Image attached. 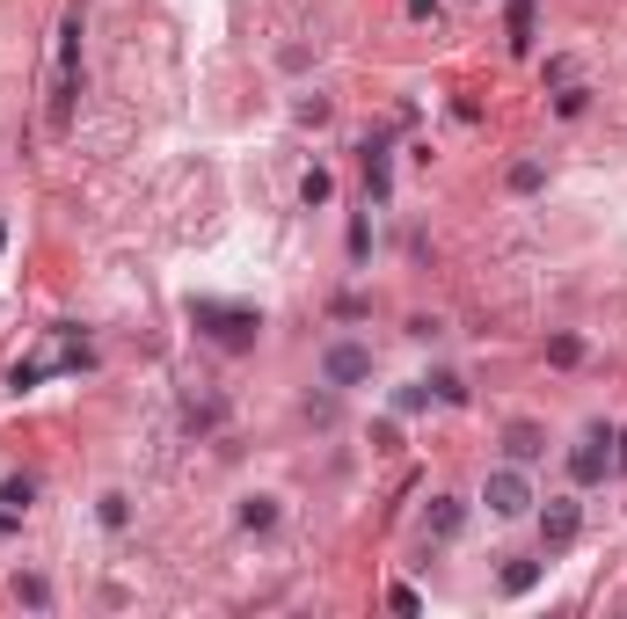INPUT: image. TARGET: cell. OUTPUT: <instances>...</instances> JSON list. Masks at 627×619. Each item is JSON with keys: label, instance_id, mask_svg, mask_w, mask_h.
I'll use <instances>...</instances> for the list:
<instances>
[{"label": "cell", "instance_id": "obj_27", "mask_svg": "<svg viewBox=\"0 0 627 619\" xmlns=\"http://www.w3.org/2000/svg\"><path fill=\"white\" fill-rule=\"evenodd\" d=\"M540 73H548V88H562V81H577V59H548Z\"/></svg>", "mask_w": 627, "mask_h": 619}, {"label": "cell", "instance_id": "obj_25", "mask_svg": "<svg viewBox=\"0 0 627 619\" xmlns=\"http://www.w3.org/2000/svg\"><path fill=\"white\" fill-rule=\"evenodd\" d=\"M386 605H394V612H423V597H416V583H394V591H386Z\"/></svg>", "mask_w": 627, "mask_h": 619}, {"label": "cell", "instance_id": "obj_19", "mask_svg": "<svg viewBox=\"0 0 627 619\" xmlns=\"http://www.w3.org/2000/svg\"><path fill=\"white\" fill-rule=\"evenodd\" d=\"M431 401H438V408H467V380H459V372H438V380H431Z\"/></svg>", "mask_w": 627, "mask_h": 619}, {"label": "cell", "instance_id": "obj_3", "mask_svg": "<svg viewBox=\"0 0 627 619\" xmlns=\"http://www.w3.org/2000/svg\"><path fill=\"white\" fill-rule=\"evenodd\" d=\"M577 532H583V496L577 488H562V496L540 503V554H548V561L577 547Z\"/></svg>", "mask_w": 627, "mask_h": 619}, {"label": "cell", "instance_id": "obj_11", "mask_svg": "<svg viewBox=\"0 0 627 619\" xmlns=\"http://www.w3.org/2000/svg\"><path fill=\"white\" fill-rule=\"evenodd\" d=\"M504 453L518 459V467H532V459L548 453V430H540V423H511L504 430Z\"/></svg>", "mask_w": 627, "mask_h": 619}, {"label": "cell", "instance_id": "obj_12", "mask_svg": "<svg viewBox=\"0 0 627 619\" xmlns=\"http://www.w3.org/2000/svg\"><path fill=\"white\" fill-rule=\"evenodd\" d=\"M394 190V168H386V139H365V197Z\"/></svg>", "mask_w": 627, "mask_h": 619}, {"label": "cell", "instance_id": "obj_10", "mask_svg": "<svg viewBox=\"0 0 627 619\" xmlns=\"http://www.w3.org/2000/svg\"><path fill=\"white\" fill-rule=\"evenodd\" d=\"M278 518H285V510H278V496H263V488H256V496H242V510H234V524H242V532H256V540H263V532H278Z\"/></svg>", "mask_w": 627, "mask_h": 619}, {"label": "cell", "instance_id": "obj_20", "mask_svg": "<svg viewBox=\"0 0 627 619\" xmlns=\"http://www.w3.org/2000/svg\"><path fill=\"white\" fill-rule=\"evenodd\" d=\"M431 408V380H416V386H394V416H423Z\"/></svg>", "mask_w": 627, "mask_h": 619}, {"label": "cell", "instance_id": "obj_13", "mask_svg": "<svg viewBox=\"0 0 627 619\" xmlns=\"http://www.w3.org/2000/svg\"><path fill=\"white\" fill-rule=\"evenodd\" d=\"M504 190L511 197H540V190H548V161H511L504 168Z\"/></svg>", "mask_w": 627, "mask_h": 619}, {"label": "cell", "instance_id": "obj_4", "mask_svg": "<svg viewBox=\"0 0 627 619\" xmlns=\"http://www.w3.org/2000/svg\"><path fill=\"white\" fill-rule=\"evenodd\" d=\"M613 467H620V453H613V430L591 423V430L577 437V445H569V481H577V488H599V481L613 474Z\"/></svg>", "mask_w": 627, "mask_h": 619}, {"label": "cell", "instance_id": "obj_14", "mask_svg": "<svg viewBox=\"0 0 627 619\" xmlns=\"http://www.w3.org/2000/svg\"><path fill=\"white\" fill-rule=\"evenodd\" d=\"M51 372H66V364H59V358H29V364H15V372H8V394H29V386H45Z\"/></svg>", "mask_w": 627, "mask_h": 619}, {"label": "cell", "instance_id": "obj_21", "mask_svg": "<svg viewBox=\"0 0 627 619\" xmlns=\"http://www.w3.org/2000/svg\"><path fill=\"white\" fill-rule=\"evenodd\" d=\"M329 117H336V102H329V96H299V102H292V124H329Z\"/></svg>", "mask_w": 627, "mask_h": 619}, {"label": "cell", "instance_id": "obj_6", "mask_svg": "<svg viewBox=\"0 0 627 619\" xmlns=\"http://www.w3.org/2000/svg\"><path fill=\"white\" fill-rule=\"evenodd\" d=\"M73 96H81V15L59 23V96H51V124H73Z\"/></svg>", "mask_w": 627, "mask_h": 619}, {"label": "cell", "instance_id": "obj_17", "mask_svg": "<svg viewBox=\"0 0 627 619\" xmlns=\"http://www.w3.org/2000/svg\"><path fill=\"white\" fill-rule=\"evenodd\" d=\"M96 518H102V532H124V524H132V496H124V488H110V496L96 503Z\"/></svg>", "mask_w": 627, "mask_h": 619}, {"label": "cell", "instance_id": "obj_22", "mask_svg": "<svg viewBox=\"0 0 627 619\" xmlns=\"http://www.w3.org/2000/svg\"><path fill=\"white\" fill-rule=\"evenodd\" d=\"M15 597H23L29 612H45V605H51V583H45V575H15Z\"/></svg>", "mask_w": 627, "mask_h": 619}, {"label": "cell", "instance_id": "obj_9", "mask_svg": "<svg viewBox=\"0 0 627 619\" xmlns=\"http://www.w3.org/2000/svg\"><path fill=\"white\" fill-rule=\"evenodd\" d=\"M504 29H511V51L526 59L532 37H540V0H511V8H504Z\"/></svg>", "mask_w": 627, "mask_h": 619}, {"label": "cell", "instance_id": "obj_1", "mask_svg": "<svg viewBox=\"0 0 627 619\" xmlns=\"http://www.w3.org/2000/svg\"><path fill=\"white\" fill-rule=\"evenodd\" d=\"M190 321H197L205 343H219V350H256V335H263V313L226 307V299H190Z\"/></svg>", "mask_w": 627, "mask_h": 619}, {"label": "cell", "instance_id": "obj_16", "mask_svg": "<svg viewBox=\"0 0 627 619\" xmlns=\"http://www.w3.org/2000/svg\"><path fill=\"white\" fill-rule=\"evenodd\" d=\"M583 110H591V88H583V81H562V88H555V117H562V124H577Z\"/></svg>", "mask_w": 627, "mask_h": 619}, {"label": "cell", "instance_id": "obj_26", "mask_svg": "<svg viewBox=\"0 0 627 619\" xmlns=\"http://www.w3.org/2000/svg\"><path fill=\"white\" fill-rule=\"evenodd\" d=\"M372 453H402V430H394V423H372Z\"/></svg>", "mask_w": 627, "mask_h": 619}, {"label": "cell", "instance_id": "obj_8", "mask_svg": "<svg viewBox=\"0 0 627 619\" xmlns=\"http://www.w3.org/2000/svg\"><path fill=\"white\" fill-rule=\"evenodd\" d=\"M467 532V503L459 496H431V510H423V540H459Z\"/></svg>", "mask_w": 627, "mask_h": 619}, {"label": "cell", "instance_id": "obj_23", "mask_svg": "<svg viewBox=\"0 0 627 619\" xmlns=\"http://www.w3.org/2000/svg\"><path fill=\"white\" fill-rule=\"evenodd\" d=\"M577 358H583L577 335H548V364H577Z\"/></svg>", "mask_w": 627, "mask_h": 619}, {"label": "cell", "instance_id": "obj_24", "mask_svg": "<svg viewBox=\"0 0 627 619\" xmlns=\"http://www.w3.org/2000/svg\"><path fill=\"white\" fill-rule=\"evenodd\" d=\"M343 248H351V262H365V248H372V226H365V219H351V234H343Z\"/></svg>", "mask_w": 627, "mask_h": 619}, {"label": "cell", "instance_id": "obj_28", "mask_svg": "<svg viewBox=\"0 0 627 619\" xmlns=\"http://www.w3.org/2000/svg\"><path fill=\"white\" fill-rule=\"evenodd\" d=\"M409 8V23H438V0H402Z\"/></svg>", "mask_w": 627, "mask_h": 619}, {"label": "cell", "instance_id": "obj_5", "mask_svg": "<svg viewBox=\"0 0 627 619\" xmlns=\"http://www.w3.org/2000/svg\"><path fill=\"white\" fill-rule=\"evenodd\" d=\"M372 380V343H358V335H336L329 350H321V386H365Z\"/></svg>", "mask_w": 627, "mask_h": 619}, {"label": "cell", "instance_id": "obj_18", "mask_svg": "<svg viewBox=\"0 0 627 619\" xmlns=\"http://www.w3.org/2000/svg\"><path fill=\"white\" fill-rule=\"evenodd\" d=\"M29 503H37V481H29V474L0 481V510H29Z\"/></svg>", "mask_w": 627, "mask_h": 619}, {"label": "cell", "instance_id": "obj_29", "mask_svg": "<svg viewBox=\"0 0 627 619\" xmlns=\"http://www.w3.org/2000/svg\"><path fill=\"white\" fill-rule=\"evenodd\" d=\"M0 248H8V219H0Z\"/></svg>", "mask_w": 627, "mask_h": 619}, {"label": "cell", "instance_id": "obj_15", "mask_svg": "<svg viewBox=\"0 0 627 619\" xmlns=\"http://www.w3.org/2000/svg\"><path fill=\"white\" fill-rule=\"evenodd\" d=\"M329 197H336V175H329V168H307V175H299V205H307V212H321Z\"/></svg>", "mask_w": 627, "mask_h": 619}, {"label": "cell", "instance_id": "obj_2", "mask_svg": "<svg viewBox=\"0 0 627 619\" xmlns=\"http://www.w3.org/2000/svg\"><path fill=\"white\" fill-rule=\"evenodd\" d=\"M482 503H489V518H504V524H518V518H532V474L518 467V459H504V467H489L482 474Z\"/></svg>", "mask_w": 627, "mask_h": 619}, {"label": "cell", "instance_id": "obj_7", "mask_svg": "<svg viewBox=\"0 0 627 619\" xmlns=\"http://www.w3.org/2000/svg\"><path fill=\"white\" fill-rule=\"evenodd\" d=\"M540 575H548V554H511L504 569H496V591H504V597H532V591H540Z\"/></svg>", "mask_w": 627, "mask_h": 619}]
</instances>
